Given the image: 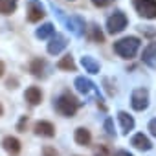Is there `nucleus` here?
Returning a JSON list of instances; mask_svg holds the SVG:
<instances>
[{
  "instance_id": "1",
  "label": "nucleus",
  "mask_w": 156,
  "mask_h": 156,
  "mask_svg": "<svg viewBox=\"0 0 156 156\" xmlns=\"http://www.w3.org/2000/svg\"><path fill=\"white\" fill-rule=\"evenodd\" d=\"M141 46V41L138 37H123L119 41L114 42V51L121 57V59H134L138 50Z\"/></svg>"
},
{
  "instance_id": "2",
  "label": "nucleus",
  "mask_w": 156,
  "mask_h": 156,
  "mask_svg": "<svg viewBox=\"0 0 156 156\" xmlns=\"http://www.w3.org/2000/svg\"><path fill=\"white\" fill-rule=\"evenodd\" d=\"M79 107H81V103L77 101L75 96L70 94V92H62V94L55 99V110H57L61 116H64V118H73L75 112L79 110Z\"/></svg>"
},
{
  "instance_id": "3",
  "label": "nucleus",
  "mask_w": 156,
  "mask_h": 156,
  "mask_svg": "<svg viewBox=\"0 0 156 156\" xmlns=\"http://www.w3.org/2000/svg\"><path fill=\"white\" fill-rule=\"evenodd\" d=\"M53 9L57 11L59 19L64 22V26H66V30H68V31H72L75 37H83V35H85V30H87V26H85V20H83L81 17H77V15L64 17L61 9H57V8H53Z\"/></svg>"
},
{
  "instance_id": "4",
  "label": "nucleus",
  "mask_w": 156,
  "mask_h": 156,
  "mask_svg": "<svg viewBox=\"0 0 156 156\" xmlns=\"http://www.w3.org/2000/svg\"><path fill=\"white\" fill-rule=\"evenodd\" d=\"M127 22H129V19H127V15L123 13V11H114L108 19H107V31L108 33H112V35H116V33H121L125 28H127Z\"/></svg>"
},
{
  "instance_id": "5",
  "label": "nucleus",
  "mask_w": 156,
  "mask_h": 156,
  "mask_svg": "<svg viewBox=\"0 0 156 156\" xmlns=\"http://www.w3.org/2000/svg\"><path fill=\"white\" fill-rule=\"evenodd\" d=\"M132 6L143 19H156V0H132Z\"/></svg>"
},
{
  "instance_id": "6",
  "label": "nucleus",
  "mask_w": 156,
  "mask_h": 156,
  "mask_svg": "<svg viewBox=\"0 0 156 156\" xmlns=\"http://www.w3.org/2000/svg\"><path fill=\"white\" fill-rule=\"evenodd\" d=\"M130 105L136 112H143L149 107V90L147 88H136L130 96Z\"/></svg>"
},
{
  "instance_id": "7",
  "label": "nucleus",
  "mask_w": 156,
  "mask_h": 156,
  "mask_svg": "<svg viewBox=\"0 0 156 156\" xmlns=\"http://www.w3.org/2000/svg\"><path fill=\"white\" fill-rule=\"evenodd\" d=\"M66 46H68L66 37L61 35V33H55V35L50 37V42H48V53H50V55H59Z\"/></svg>"
},
{
  "instance_id": "8",
  "label": "nucleus",
  "mask_w": 156,
  "mask_h": 156,
  "mask_svg": "<svg viewBox=\"0 0 156 156\" xmlns=\"http://www.w3.org/2000/svg\"><path fill=\"white\" fill-rule=\"evenodd\" d=\"M141 61L143 64H147L149 68H156V41L149 42L145 48H143V53H141Z\"/></svg>"
},
{
  "instance_id": "9",
  "label": "nucleus",
  "mask_w": 156,
  "mask_h": 156,
  "mask_svg": "<svg viewBox=\"0 0 156 156\" xmlns=\"http://www.w3.org/2000/svg\"><path fill=\"white\" fill-rule=\"evenodd\" d=\"M44 9H42V6L37 2V0H30V4H28V22H31V24H35V22H39L41 19H44Z\"/></svg>"
},
{
  "instance_id": "10",
  "label": "nucleus",
  "mask_w": 156,
  "mask_h": 156,
  "mask_svg": "<svg viewBox=\"0 0 156 156\" xmlns=\"http://www.w3.org/2000/svg\"><path fill=\"white\" fill-rule=\"evenodd\" d=\"M35 134L37 136H42V138H53L55 136V127L51 121H46V119H41L35 123Z\"/></svg>"
},
{
  "instance_id": "11",
  "label": "nucleus",
  "mask_w": 156,
  "mask_h": 156,
  "mask_svg": "<svg viewBox=\"0 0 156 156\" xmlns=\"http://www.w3.org/2000/svg\"><path fill=\"white\" fill-rule=\"evenodd\" d=\"M2 147H4V151L9 152L11 156H17V154H20V151H22V145H20L19 138H15V136H6V138L2 140Z\"/></svg>"
},
{
  "instance_id": "12",
  "label": "nucleus",
  "mask_w": 156,
  "mask_h": 156,
  "mask_svg": "<svg viewBox=\"0 0 156 156\" xmlns=\"http://www.w3.org/2000/svg\"><path fill=\"white\" fill-rule=\"evenodd\" d=\"M73 141H75L77 145H81V147H88V145L92 143V134H90V130L85 129V127H77L75 132H73Z\"/></svg>"
},
{
  "instance_id": "13",
  "label": "nucleus",
  "mask_w": 156,
  "mask_h": 156,
  "mask_svg": "<svg viewBox=\"0 0 156 156\" xmlns=\"http://www.w3.org/2000/svg\"><path fill=\"white\" fill-rule=\"evenodd\" d=\"M73 85H75V90H77V92H79V94H85V96L90 94V92L96 88V85L88 79V77H83V75L75 77V83H73Z\"/></svg>"
},
{
  "instance_id": "14",
  "label": "nucleus",
  "mask_w": 156,
  "mask_h": 156,
  "mask_svg": "<svg viewBox=\"0 0 156 156\" xmlns=\"http://www.w3.org/2000/svg\"><path fill=\"white\" fill-rule=\"evenodd\" d=\"M24 99H26L31 107H37V105L42 101V90H41L39 87H30V88H26V92H24Z\"/></svg>"
},
{
  "instance_id": "15",
  "label": "nucleus",
  "mask_w": 156,
  "mask_h": 156,
  "mask_svg": "<svg viewBox=\"0 0 156 156\" xmlns=\"http://www.w3.org/2000/svg\"><path fill=\"white\" fill-rule=\"evenodd\" d=\"M30 72L33 77H39V79L46 77V61L44 59H33L30 62Z\"/></svg>"
},
{
  "instance_id": "16",
  "label": "nucleus",
  "mask_w": 156,
  "mask_h": 156,
  "mask_svg": "<svg viewBox=\"0 0 156 156\" xmlns=\"http://www.w3.org/2000/svg\"><path fill=\"white\" fill-rule=\"evenodd\" d=\"M81 66L85 68V72H88V73H99V70H101V66H99V62L94 59V57H90V55H83L81 57Z\"/></svg>"
},
{
  "instance_id": "17",
  "label": "nucleus",
  "mask_w": 156,
  "mask_h": 156,
  "mask_svg": "<svg viewBox=\"0 0 156 156\" xmlns=\"http://www.w3.org/2000/svg\"><path fill=\"white\" fill-rule=\"evenodd\" d=\"M118 119H119V123H121V130H123V134H129L132 129H134V118L130 116V114H127V112H118Z\"/></svg>"
},
{
  "instance_id": "18",
  "label": "nucleus",
  "mask_w": 156,
  "mask_h": 156,
  "mask_svg": "<svg viewBox=\"0 0 156 156\" xmlns=\"http://www.w3.org/2000/svg\"><path fill=\"white\" fill-rule=\"evenodd\" d=\"M130 143L136 147V149H140V151H151L152 149V143H151V140L145 136V134H136V136H132V140H130Z\"/></svg>"
},
{
  "instance_id": "19",
  "label": "nucleus",
  "mask_w": 156,
  "mask_h": 156,
  "mask_svg": "<svg viewBox=\"0 0 156 156\" xmlns=\"http://www.w3.org/2000/svg\"><path fill=\"white\" fill-rule=\"evenodd\" d=\"M53 31H55L53 24H51V22H46V24H42L41 28H37L35 37H37V39H41V41H44V39H50V37L53 35Z\"/></svg>"
},
{
  "instance_id": "20",
  "label": "nucleus",
  "mask_w": 156,
  "mask_h": 156,
  "mask_svg": "<svg viewBox=\"0 0 156 156\" xmlns=\"http://www.w3.org/2000/svg\"><path fill=\"white\" fill-rule=\"evenodd\" d=\"M88 37H90V41L92 42H105V35H103V31L99 30V26L98 24H90V28H88Z\"/></svg>"
},
{
  "instance_id": "21",
  "label": "nucleus",
  "mask_w": 156,
  "mask_h": 156,
  "mask_svg": "<svg viewBox=\"0 0 156 156\" xmlns=\"http://www.w3.org/2000/svg\"><path fill=\"white\" fill-rule=\"evenodd\" d=\"M57 68H59V70H64V72H75L73 57H72V55H64V57L57 62Z\"/></svg>"
},
{
  "instance_id": "22",
  "label": "nucleus",
  "mask_w": 156,
  "mask_h": 156,
  "mask_svg": "<svg viewBox=\"0 0 156 156\" xmlns=\"http://www.w3.org/2000/svg\"><path fill=\"white\" fill-rule=\"evenodd\" d=\"M19 0H0V13L2 15H11L17 9Z\"/></svg>"
},
{
  "instance_id": "23",
  "label": "nucleus",
  "mask_w": 156,
  "mask_h": 156,
  "mask_svg": "<svg viewBox=\"0 0 156 156\" xmlns=\"http://www.w3.org/2000/svg\"><path fill=\"white\" fill-rule=\"evenodd\" d=\"M105 130H107V134H108V136H116V132H114V121H112V118H107V119H105Z\"/></svg>"
},
{
  "instance_id": "24",
  "label": "nucleus",
  "mask_w": 156,
  "mask_h": 156,
  "mask_svg": "<svg viewBox=\"0 0 156 156\" xmlns=\"http://www.w3.org/2000/svg\"><path fill=\"white\" fill-rule=\"evenodd\" d=\"M114 2V0H92V4L96 6V8H107V6H110Z\"/></svg>"
},
{
  "instance_id": "25",
  "label": "nucleus",
  "mask_w": 156,
  "mask_h": 156,
  "mask_svg": "<svg viewBox=\"0 0 156 156\" xmlns=\"http://www.w3.org/2000/svg\"><path fill=\"white\" fill-rule=\"evenodd\" d=\"M26 125H28V116H22L20 121H19V125H17V130L19 132H24L26 130Z\"/></svg>"
},
{
  "instance_id": "26",
  "label": "nucleus",
  "mask_w": 156,
  "mask_h": 156,
  "mask_svg": "<svg viewBox=\"0 0 156 156\" xmlns=\"http://www.w3.org/2000/svg\"><path fill=\"white\" fill-rule=\"evenodd\" d=\"M42 156H59V154H57V151H55L53 147L46 145V147L42 149Z\"/></svg>"
},
{
  "instance_id": "27",
  "label": "nucleus",
  "mask_w": 156,
  "mask_h": 156,
  "mask_svg": "<svg viewBox=\"0 0 156 156\" xmlns=\"http://www.w3.org/2000/svg\"><path fill=\"white\" fill-rule=\"evenodd\" d=\"M94 156H108V149H107V147H99V149L94 152Z\"/></svg>"
},
{
  "instance_id": "28",
  "label": "nucleus",
  "mask_w": 156,
  "mask_h": 156,
  "mask_svg": "<svg viewBox=\"0 0 156 156\" xmlns=\"http://www.w3.org/2000/svg\"><path fill=\"white\" fill-rule=\"evenodd\" d=\"M149 130H151V134H152V136L156 138V118L149 121Z\"/></svg>"
},
{
  "instance_id": "29",
  "label": "nucleus",
  "mask_w": 156,
  "mask_h": 156,
  "mask_svg": "<svg viewBox=\"0 0 156 156\" xmlns=\"http://www.w3.org/2000/svg\"><path fill=\"white\" fill-rule=\"evenodd\" d=\"M112 156H132V154H130L129 151H116Z\"/></svg>"
},
{
  "instance_id": "30",
  "label": "nucleus",
  "mask_w": 156,
  "mask_h": 156,
  "mask_svg": "<svg viewBox=\"0 0 156 156\" xmlns=\"http://www.w3.org/2000/svg\"><path fill=\"white\" fill-rule=\"evenodd\" d=\"M103 83H105V88H107V92H108V96H114V90H112V88L108 87V79H105Z\"/></svg>"
},
{
  "instance_id": "31",
  "label": "nucleus",
  "mask_w": 156,
  "mask_h": 156,
  "mask_svg": "<svg viewBox=\"0 0 156 156\" xmlns=\"http://www.w3.org/2000/svg\"><path fill=\"white\" fill-rule=\"evenodd\" d=\"M15 85H17V79H9L8 81V88H17Z\"/></svg>"
},
{
  "instance_id": "32",
  "label": "nucleus",
  "mask_w": 156,
  "mask_h": 156,
  "mask_svg": "<svg viewBox=\"0 0 156 156\" xmlns=\"http://www.w3.org/2000/svg\"><path fill=\"white\" fill-rule=\"evenodd\" d=\"M4 72H6V64H4V61H0V77L4 75Z\"/></svg>"
},
{
  "instance_id": "33",
  "label": "nucleus",
  "mask_w": 156,
  "mask_h": 156,
  "mask_svg": "<svg viewBox=\"0 0 156 156\" xmlns=\"http://www.w3.org/2000/svg\"><path fill=\"white\" fill-rule=\"evenodd\" d=\"M2 114H4V107L0 105V118H2Z\"/></svg>"
}]
</instances>
